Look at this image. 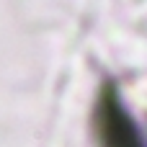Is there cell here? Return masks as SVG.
<instances>
[{"label": "cell", "instance_id": "cell-1", "mask_svg": "<svg viewBox=\"0 0 147 147\" xmlns=\"http://www.w3.org/2000/svg\"><path fill=\"white\" fill-rule=\"evenodd\" d=\"M93 127H96L98 147H147L119 90L111 83H106L98 93L93 109Z\"/></svg>", "mask_w": 147, "mask_h": 147}]
</instances>
